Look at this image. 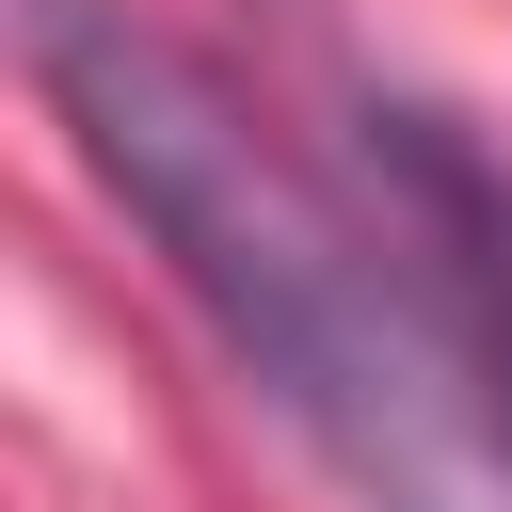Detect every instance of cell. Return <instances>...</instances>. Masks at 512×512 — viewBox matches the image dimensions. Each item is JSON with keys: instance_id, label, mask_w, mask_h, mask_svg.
Segmentation results:
<instances>
[{"instance_id": "cell-1", "label": "cell", "mask_w": 512, "mask_h": 512, "mask_svg": "<svg viewBox=\"0 0 512 512\" xmlns=\"http://www.w3.org/2000/svg\"><path fill=\"white\" fill-rule=\"evenodd\" d=\"M32 80L48 112L80 128V160L112 176V208L176 256V288L224 320V352L352 464L384 480L400 512H432V464H416V352H400V272L368 224H336L320 176H288L256 144V112L176 48L144 32L128 0H32Z\"/></svg>"}, {"instance_id": "cell-2", "label": "cell", "mask_w": 512, "mask_h": 512, "mask_svg": "<svg viewBox=\"0 0 512 512\" xmlns=\"http://www.w3.org/2000/svg\"><path fill=\"white\" fill-rule=\"evenodd\" d=\"M368 208H384V272H400L432 368L464 384L480 448L512 464V176L448 112H368Z\"/></svg>"}]
</instances>
